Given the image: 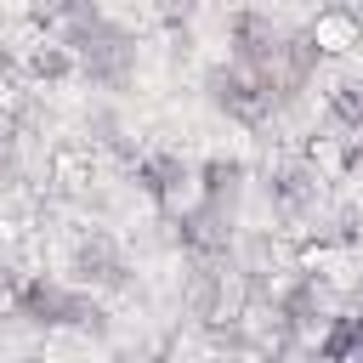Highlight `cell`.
<instances>
[{"mask_svg":"<svg viewBox=\"0 0 363 363\" xmlns=\"http://www.w3.org/2000/svg\"><path fill=\"white\" fill-rule=\"evenodd\" d=\"M17 318L45 323V329H91V335L108 329V312H102L91 295L62 289V284H45V278L23 284V295H17Z\"/></svg>","mask_w":363,"mask_h":363,"instance_id":"cell-1","label":"cell"},{"mask_svg":"<svg viewBox=\"0 0 363 363\" xmlns=\"http://www.w3.org/2000/svg\"><path fill=\"white\" fill-rule=\"evenodd\" d=\"M142 187L164 204H182L193 193V164H182L176 153H153V159H142Z\"/></svg>","mask_w":363,"mask_h":363,"instance_id":"cell-3","label":"cell"},{"mask_svg":"<svg viewBox=\"0 0 363 363\" xmlns=\"http://www.w3.org/2000/svg\"><path fill=\"white\" fill-rule=\"evenodd\" d=\"M74 272H79V284H96V289H125V284H130L125 255H119L113 238H102V233L74 250Z\"/></svg>","mask_w":363,"mask_h":363,"instance_id":"cell-2","label":"cell"},{"mask_svg":"<svg viewBox=\"0 0 363 363\" xmlns=\"http://www.w3.org/2000/svg\"><path fill=\"white\" fill-rule=\"evenodd\" d=\"M352 40H357L352 11H323V17L312 23V45H318V51H346Z\"/></svg>","mask_w":363,"mask_h":363,"instance_id":"cell-4","label":"cell"}]
</instances>
